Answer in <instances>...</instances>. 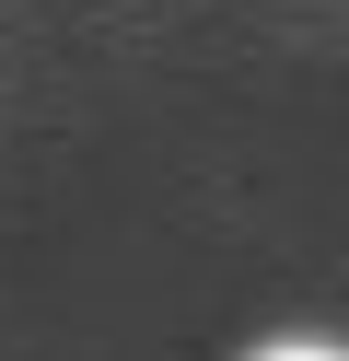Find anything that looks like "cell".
I'll list each match as a JSON object with an SVG mask.
<instances>
[{"label":"cell","instance_id":"6da1fadb","mask_svg":"<svg viewBox=\"0 0 349 361\" xmlns=\"http://www.w3.org/2000/svg\"><path fill=\"white\" fill-rule=\"evenodd\" d=\"M256 361H349V350H326V338H268Z\"/></svg>","mask_w":349,"mask_h":361}]
</instances>
